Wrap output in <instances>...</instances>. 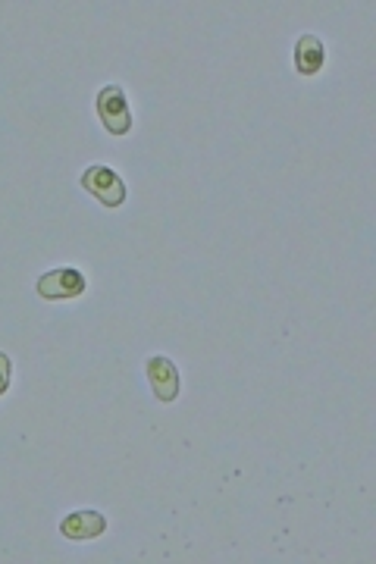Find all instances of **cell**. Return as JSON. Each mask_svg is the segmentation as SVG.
<instances>
[{"mask_svg": "<svg viewBox=\"0 0 376 564\" xmlns=\"http://www.w3.org/2000/svg\"><path fill=\"white\" fill-rule=\"evenodd\" d=\"M148 383H151V392L160 398L163 405L176 402V395H179V389H182L179 370H176V364H173L167 355L148 358Z\"/></svg>", "mask_w": 376, "mask_h": 564, "instance_id": "4", "label": "cell"}, {"mask_svg": "<svg viewBox=\"0 0 376 564\" xmlns=\"http://www.w3.org/2000/svg\"><path fill=\"white\" fill-rule=\"evenodd\" d=\"M94 110H98L101 123L110 135H126L132 132V110H129V98L126 88L120 82H110L98 91L94 98Z\"/></svg>", "mask_w": 376, "mask_h": 564, "instance_id": "1", "label": "cell"}, {"mask_svg": "<svg viewBox=\"0 0 376 564\" xmlns=\"http://www.w3.org/2000/svg\"><path fill=\"white\" fill-rule=\"evenodd\" d=\"M88 289L85 273L73 267H57L38 276V295L44 301H66V298H79Z\"/></svg>", "mask_w": 376, "mask_h": 564, "instance_id": "3", "label": "cell"}, {"mask_svg": "<svg viewBox=\"0 0 376 564\" xmlns=\"http://www.w3.org/2000/svg\"><path fill=\"white\" fill-rule=\"evenodd\" d=\"M82 188L88 195L98 198L104 207H123L126 204V182L123 176L110 170V167H101V163H94V167H88L82 173Z\"/></svg>", "mask_w": 376, "mask_h": 564, "instance_id": "2", "label": "cell"}, {"mask_svg": "<svg viewBox=\"0 0 376 564\" xmlns=\"http://www.w3.org/2000/svg\"><path fill=\"white\" fill-rule=\"evenodd\" d=\"M10 373H13V364L4 351H0V395H7V389H10Z\"/></svg>", "mask_w": 376, "mask_h": 564, "instance_id": "7", "label": "cell"}, {"mask_svg": "<svg viewBox=\"0 0 376 564\" xmlns=\"http://www.w3.org/2000/svg\"><path fill=\"white\" fill-rule=\"evenodd\" d=\"M326 63V47L317 35H301L295 44V69L301 76H317Z\"/></svg>", "mask_w": 376, "mask_h": 564, "instance_id": "6", "label": "cell"}, {"mask_svg": "<svg viewBox=\"0 0 376 564\" xmlns=\"http://www.w3.org/2000/svg\"><path fill=\"white\" fill-rule=\"evenodd\" d=\"M107 530V517L101 511H94V508H82V511H73V514H66L63 521H60V533L66 539H98L101 533Z\"/></svg>", "mask_w": 376, "mask_h": 564, "instance_id": "5", "label": "cell"}]
</instances>
